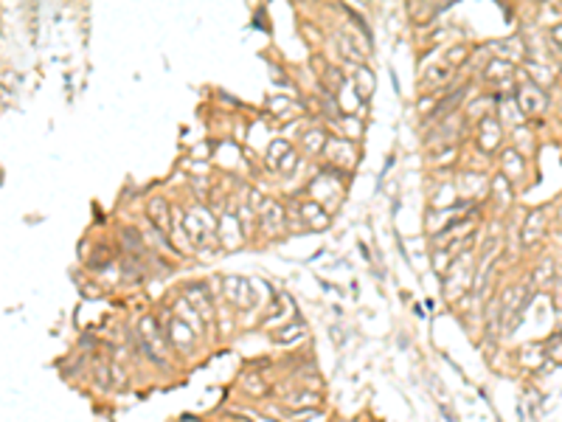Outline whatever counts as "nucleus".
Wrapping results in <instances>:
<instances>
[{"label": "nucleus", "mask_w": 562, "mask_h": 422, "mask_svg": "<svg viewBox=\"0 0 562 422\" xmlns=\"http://www.w3.org/2000/svg\"><path fill=\"white\" fill-rule=\"evenodd\" d=\"M517 108L523 110V116H543L548 110V96L534 82H525L517 90Z\"/></svg>", "instance_id": "1"}, {"label": "nucleus", "mask_w": 562, "mask_h": 422, "mask_svg": "<svg viewBox=\"0 0 562 422\" xmlns=\"http://www.w3.org/2000/svg\"><path fill=\"white\" fill-rule=\"evenodd\" d=\"M545 220H548V208H534L532 214L525 217V225H523V242L525 245L537 242L545 234Z\"/></svg>", "instance_id": "2"}, {"label": "nucleus", "mask_w": 562, "mask_h": 422, "mask_svg": "<svg viewBox=\"0 0 562 422\" xmlns=\"http://www.w3.org/2000/svg\"><path fill=\"white\" fill-rule=\"evenodd\" d=\"M259 217H262L264 231H267V234H275V231L281 228V223H284V211H281L278 203H267V205H262Z\"/></svg>", "instance_id": "3"}, {"label": "nucleus", "mask_w": 562, "mask_h": 422, "mask_svg": "<svg viewBox=\"0 0 562 422\" xmlns=\"http://www.w3.org/2000/svg\"><path fill=\"white\" fill-rule=\"evenodd\" d=\"M503 174H506L509 181H520L523 174H525V166H523V155H520V152H514V150L503 152Z\"/></svg>", "instance_id": "4"}, {"label": "nucleus", "mask_w": 562, "mask_h": 422, "mask_svg": "<svg viewBox=\"0 0 562 422\" xmlns=\"http://www.w3.org/2000/svg\"><path fill=\"white\" fill-rule=\"evenodd\" d=\"M149 220H152L160 231H169V205H166V200L155 197V200L149 203Z\"/></svg>", "instance_id": "5"}, {"label": "nucleus", "mask_w": 562, "mask_h": 422, "mask_svg": "<svg viewBox=\"0 0 562 422\" xmlns=\"http://www.w3.org/2000/svg\"><path fill=\"white\" fill-rule=\"evenodd\" d=\"M121 242H124V251H129L132 257L144 254V239L138 237L135 228H121Z\"/></svg>", "instance_id": "6"}, {"label": "nucleus", "mask_w": 562, "mask_h": 422, "mask_svg": "<svg viewBox=\"0 0 562 422\" xmlns=\"http://www.w3.org/2000/svg\"><path fill=\"white\" fill-rule=\"evenodd\" d=\"M481 130H486V141H483V150H495L498 144H501V124L495 121V119H483V124H481Z\"/></svg>", "instance_id": "7"}, {"label": "nucleus", "mask_w": 562, "mask_h": 422, "mask_svg": "<svg viewBox=\"0 0 562 422\" xmlns=\"http://www.w3.org/2000/svg\"><path fill=\"white\" fill-rule=\"evenodd\" d=\"M509 74H512V65L506 59H492L486 68V79H495V82H506Z\"/></svg>", "instance_id": "8"}, {"label": "nucleus", "mask_w": 562, "mask_h": 422, "mask_svg": "<svg viewBox=\"0 0 562 422\" xmlns=\"http://www.w3.org/2000/svg\"><path fill=\"white\" fill-rule=\"evenodd\" d=\"M529 70H532V79L537 88H548L554 82V70L548 65H540V62H529Z\"/></svg>", "instance_id": "9"}, {"label": "nucleus", "mask_w": 562, "mask_h": 422, "mask_svg": "<svg viewBox=\"0 0 562 422\" xmlns=\"http://www.w3.org/2000/svg\"><path fill=\"white\" fill-rule=\"evenodd\" d=\"M492 192H495V197H498L501 205H509V203H512V181L506 178V174L495 178V183H492Z\"/></svg>", "instance_id": "10"}, {"label": "nucleus", "mask_w": 562, "mask_h": 422, "mask_svg": "<svg viewBox=\"0 0 562 422\" xmlns=\"http://www.w3.org/2000/svg\"><path fill=\"white\" fill-rule=\"evenodd\" d=\"M545 355H548V361L551 363H562V335L556 332V335H551V338H545Z\"/></svg>", "instance_id": "11"}, {"label": "nucleus", "mask_w": 562, "mask_h": 422, "mask_svg": "<svg viewBox=\"0 0 562 422\" xmlns=\"http://www.w3.org/2000/svg\"><path fill=\"white\" fill-rule=\"evenodd\" d=\"M355 74H357V79H360V96L366 99V96L371 93V88H374V77L368 74V70H366V68H357V70H355Z\"/></svg>", "instance_id": "12"}, {"label": "nucleus", "mask_w": 562, "mask_h": 422, "mask_svg": "<svg viewBox=\"0 0 562 422\" xmlns=\"http://www.w3.org/2000/svg\"><path fill=\"white\" fill-rule=\"evenodd\" d=\"M306 138H309V141H306V150H309V152H318L321 144H326V138H324L321 132H309Z\"/></svg>", "instance_id": "13"}, {"label": "nucleus", "mask_w": 562, "mask_h": 422, "mask_svg": "<svg viewBox=\"0 0 562 422\" xmlns=\"http://www.w3.org/2000/svg\"><path fill=\"white\" fill-rule=\"evenodd\" d=\"M514 138H517V144H523V141H529V144H534V141H532L534 135H532L529 130H523V127H517V132H514ZM523 155H529V150H525V147H523Z\"/></svg>", "instance_id": "14"}, {"label": "nucleus", "mask_w": 562, "mask_h": 422, "mask_svg": "<svg viewBox=\"0 0 562 422\" xmlns=\"http://www.w3.org/2000/svg\"><path fill=\"white\" fill-rule=\"evenodd\" d=\"M551 43H554L556 48H562V23H554V26H551Z\"/></svg>", "instance_id": "15"}, {"label": "nucleus", "mask_w": 562, "mask_h": 422, "mask_svg": "<svg viewBox=\"0 0 562 422\" xmlns=\"http://www.w3.org/2000/svg\"><path fill=\"white\" fill-rule=\"evenodd\" d=\"M318 400H321L318 394H295V397H290V403H298V405L301 403H318Z\"/></svg>", "instance_id": "16"}, {"label": "nucleus", "mask_w": 562, "mask_h": 422, "mask_svg": "<svg viewBox=\"0 0 562 422\" xmlns=\"http://www.w3.org/2000/svg\"><path fill=\"white\" fill-rule=\"evenodd\" d=\"M467 57V51L461 48V51H450V62H459V59H464Z\"/></svg>", "instance_id": "17"}]
</instances>
